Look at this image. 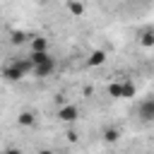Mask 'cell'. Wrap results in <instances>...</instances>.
<instances>
[{
  "label": "cell",
  "instance_id": "obj_3",
  "mask_svg": "<svg viewBox=\"0 0 154 154\" xmlns=\"http://www.w3.org/2000/svg\"><path fill=\"white\" fill-rule=\"evenodd\" d=\"M137 118L142 123H154V94L137 103Z\"/></svg>",
  "mask_w": 154,
  "mask_h": 154
},
{
  "label": "cell",
  "instance_id": "obj_15",
  "mask_svg": "<svg viewBox=\"0 0 154 154\" xmlns=\"http://www.w3.org/2000/svg\"><path fill=\"white\" fill-rule=\"evenodd\" d=\"M38 154H53L51 149H38Z\"/></svg>",
  "mask_w": 154,
  "mask_h": 154
},
{
  "label": "cell",
  "instance_id": "obj_12",
  "mask_svg": "<svg viewBox=\"0 0 154 154\" xmlns=\"http://www.w3.org/2000/svg\"><path fill=\"white\" fill-rule=\"evenodd\" d=\"M67 10H70L72 14H82V12H84V5H82V2H67Z\"/></svg>",
  "mask_w": 154,
  "mask_h": 154
},
{
  "label": "cell",
  "instance_id": "obj_13",
  "mask_svg": "<svg viewBox=\"0 0 154 154\" xmlns=\"http://www.w3.org/2000/svg\"><path fill=\"white\" fill-rule=\"evenodd\" d=\"M24 38H26V34H24V31H19V34H14V38H12V43H22Z\"/></svg>",
  "mask_w": 154,
  "mask_h": 154
},
{
  "label": "cell",
  "instance_id": "obj_8",
  "mask_svg": "<svg viewBox=\"0 0 154 154\" xmlns=\"http://www.w3.org/2000/svg\"><path fill=\"white\" fill-rule=\"evenodd\" d=\"M135 94H137V87L130 79H123V99H132Z\"/></svg>",
  "mask_w": 154,
  "mask_h": 154
},
{
  "label": "cell",
  "instance_id": "obj_14",
  "mask_svg": "<svg viewBox=\"0 0 154 154\" xmlns=\"http://www.w3.org/2000/svg\"><path fill=\"white\" fill-rule=\"evenodd\" d=\"M2 154H22V149H14V147H10V149H5Z\"/></svg>",
  "mask_w": 154,
  "mask_h": 154
},
{
  "label": "cell",
  "instance_id": "obj_10",
  "mask_svg": "<svg viewBox=\"0 0 154 154\" xmlns=\"http://www.w3.org/2000/svg\"><path fill=\"white\" fill-rule=\"evenodd\" d=\"M108 94L113 99H123V82H111L108 84Z\"/></svg>",
  "mask_w": 154,
  "mask_h": 154
},
{
  "label": "cell",
  "instance_id": "obj_6",
  "mask_svg": "<svg viewBox=\"0 0 154 154\" xmlns=\"http://www.w3.org/2000/svg\"><path fill=\"white\" fill-rule=\"evenodd\" d=\"M103 63H106V53H103V51H91L87 65H89V67H96V65H103Z\"/></svg>",
  "mask_w": 154,
  "mask_h": 154
},
{
  "label": "cell",
  "instance_id": "obj_9",
  "mask_svg": "<svg viewBox=\"0 0 154 154\" xmlns=\"http://www.w3.org/2000/svg\"><path fill=\"white\" fill-rule=\"evenodd\" d=\"M19 125H24V128H31L34 123H36V118H34V113L31 111H24V113H19Z\"/></svg>",
  "mask_w": 154,
  "mask_h": 154
},
{
  "label": "cell",
  "instance_id": "obj_1",
  "mask_svg": "<svg viewBox=\"0 0 154 154\" xmlns=\"http://www.w3.org/2000/svg\"><path fill=\"white\" fill-rule=\"evenodd\" d=\"M29 60L34 63V75L41 77V79H43V77H51V75L55 72V67H58L55 60L51 58V53H31Z\"/></svg>",
  "mask_w": 154,
  "mask_h": 154
},
{
  "label": "cell",
  "instance_id": "obj_5",
  "mask_svg": "<svg viewBox=\"0 0 154 154\" xmlns=\"http://www.w3.org/2000/svg\"><path fill=\"white\" fill-rule=\"evenodd\" d=\"M31 53H48V41L43 36H34L31 38Z\"/></svg>",
  "mask_w": 154,
  "mask_h": 154
},
{
  "label": "cell",
  "instance_id": "obj_2",
  "mask_svg": "<svg viewBox=\"0 0 154 154\" xmlns=\"http://www.w3.org/2000/svg\"><path fill=\"white\" fill-rule=\"evenodd\" d=\"M29 72H34V63L29 60V58H22V60H12L7 67H5V79L7 82H17V79H22V77H26Z\"/></svg>",
  "mask_w": 154,
  "mask_h": 154
},
{
  "label": "cell",
  "instance_id": "obj_7",
  "mask_svg": "<svg viewBox=\"0 0 154 154\" xmlns=\"http://www.w3.org/2000/svg\"><path fill=\"white\" fill-rule=\"evenodd\" d=\"M140 43H142L144 48H152V46H154V29H152V26L140 34Z\"/></svg>",
  "mask_w": 154,
  "mask_h": 154
},
{
  "label": "cell",
  "instance_id": "obj_11",
  "mask_svg": "<svg viewBox=\"0 0 154 154\" xmlns=\"http://www.w3.org/2000/svg\"><path fill=\"white\" fill-rule=\"evenodd\" d=\"M118 137H120V130L118 128H106L103 130V140L106 142H118Z\"/></svg>",
  "mask_w": 154,
  "mask_h": 154
},
{
  "label": "cell",
  "instance_id": "obj_4",
  "mask_svg": "<svg viewBox=\"0 0 154 154\" xmlns=\"http://www.w3.org/2000/svg\"><path fill=\"white\" fill-rule=\"evenodd\" d=\"M77 118H79V108L75 103H63L58 108V120H63V123H77Z\"/></svg>",
  "mask_w": 154,
  "mask_h": 154
}]
</instances>
